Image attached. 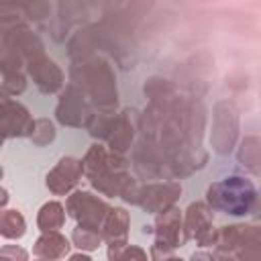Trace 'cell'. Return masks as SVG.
<instances>
[{
  "label": "cell",
  "mask_w": 261,
  "mask_h": 261,
  "mask_svg": "<svg viewBox=\"0 0 261 261\" xmlns=\"http://www.w3.org/2000/svg\"><path fill=\"white\" fill-rule=\"evenodd\" d=\"M255 200L253 186L243 177H226L210 190V202L230 214H245Z\"/></svg>",
  "instance_id": "cell-1"
}]
</instances>
